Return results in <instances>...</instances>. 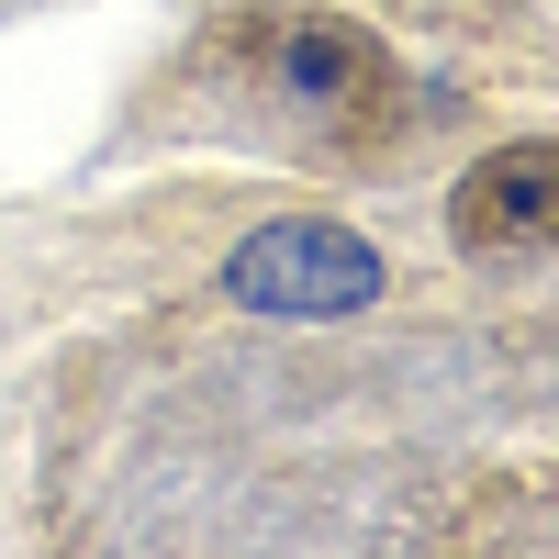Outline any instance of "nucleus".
<instances>
[{
    "label": "nucleus",
    "instance_id": "nucleus-1",
    "mask_svg": "<svg viewBox=\"0 0 559 559\" xmlns=\"http://www.w3.org/2000/svg\"><path fill=\"white\" fill-rule=\"evenodd\" d=\"M224 302L247 313H302V324H347L381 302V247L358 224H324V213H280L224 258Z\"/></svg>",
    "mask_w": 559,
    "mask_h": 559
},
{
    "label": "nucleus",
    "instance_id": "nucleus-2",
    "mask_svg": "<svg viewBox=\"0 0 559 559\" xmlns=\"http://www.w3.org/2000/svg\"><path fill=\"white\" fill-rule=\"evenodd\" d=\"M448 224H459V247H471V258L548 247V236H559V146H548V134L492 146V157L448 191Z\"/></svg>",
    "mask_w": 559,
    "mask_h": 559
},
{
    "label": "nucleus",
    "instance_id": "nucleus-3",
    "mask_svg": "<svg viewBox=\"0 0 559 559\" xmlns=\"http://www.w3.org/2000/svg\"><path fill=\"white\" fill-rule=\"evenodd\" d=\"M269 79L292 90L302 112H369L381 102V45H369L347 12H302L269 34Z\"/></svg>",
    "mask_w": 559,
    "mask_h": 559
}]
</instances>
